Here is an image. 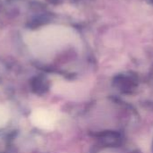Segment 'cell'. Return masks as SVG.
I'll list each match as a JSON object with an SVG mask.
<instances>
[{"label":"cell","mask_w":153,"mask_h":153,"mask_svg":"<svg viewBox=\"0 0 153 153\" xmlns=\"http://www.w3.org/2000/svg\"><path fill=\"white\" fill-rule=\"evenodd\" d=\"M72 37V31L61 26H50L29 36V44L36 54H48L66 44Z\"/></svg>","instance_id":"6da1fadb"},{"label":"cell","mask_w":153,"mask_h":153,"mask_svg":"<svg viewBox=\"0 0 153 153\" xmlns=\"http://www.w3.org/2000/svg\"><path fill=\"white\" fill-rule=\"evenodd\" d=\"M9 121V112L5 107L0 104V129L5 127Z\"/></svg>","instance_id":"3957f363"},{"label":"cell","mask_w":153,"mask_h":153,"mask_svg":"<svg viewBox=\"0 0 153 153\" xmlns=\"http://www.w3.org/2000/svg\"><path fill=\"white\" fill-rule=\"evenodd\" d=\"M30 120L34 126L41 130L50 131L54 128L57 122V117L51 110L39 108L31 113Z\"/></svg>","instance_id":"7a4b0ae2"}]
</instances>
